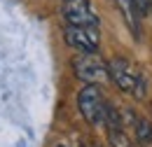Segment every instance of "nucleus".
<instances>
[{
	"mask_svg": "<svg viewBox=\"0 0 152 147\" xmlns=\"http://www.w3.org/2000/svg\"><path fill=\"white\" fill-rule=\"evenodd\" d=\"M150 9H152V0H150Z\"/></svg>",
	"mask_w": 152,
	"mask_h": 147,
	"instance_id": "8",
	"label": "nucleus"
},
{
	"mask_svg": "<svg viewBox=\"0 0 152 147\" xmlns=\"http://www.w3.org/2000/svg\"><path fill=\"white\" fill-rule=\"evenodd\" d=\"M117 7L122 12V17H124V23L131 28L133 35L138 37L140 35V17L136 12V0H117Z\"/></svg>",
	"mask_w": 152,
	"mask_h": 147,
	"instance_id": "7",
	"label": "nucleus"
},
{
	"mask_svg": "<svg viewBox=\"0 0 152 147\" xmlns=\"http://www.w3.org/2000/svg\"><path fill=\"white\" fill-rule=\"evenodd\" d=\"M73 70H75L77 79L87 82V84H98L110 79L108 73V63L96 54H80L73 58Z\"/></svg>",
	"mask_w": 152,
	"mask_h": 147,
	"instance_id": "3",
	"label": "nucleus"
},
{
	"mask_svg": "<svg viewBox=\"0 0 152 147\" xmlns=\"http://www.w3.org/2000/svg\"><path fill=\"white\" fill-rule=\"evenodd\" d=\"M122 117H124V126H129V131L133 133V138L140 145H145V143L152 140V124L145 117H140V114H136L131 110H126V114H122Z\"/></svg>",
	"mask_w": 152,
	"mask_h": 147,
	"instance_id": "6",
	"label": "nucleus"
},
{
	"mask_svg": "<svg viewBox=\"0 0 152 147\" xmlns=\"http://www.w3.org/2000/svg\"><path fill=\"white\" fill-rule=\"evenodd\" d=\"M108 73H110V79L124 93H131L133 98H138V100L145 98L148 79H145V75H143L140 68H136L126 58H113V61H108Z\"/></svg>",
	"mask_w": 152,
	"mask_h": 147,
	"instance_id": "1",
	"label": "nucleus"
},
{
	"mask_svg": "<svg viewBox=\"0 0 152 147\" xmlns=\"http://www.w3.org/2000/svg\"><path fill=\"white\" fill-rule=\"evenodd\" d=\"M61 12L68 26H91L98 28V17L91 9L89 0H61Z\"/></svg>",
	"mask_w": 152,
	"mask_h": 147,
	"instance_id": "5",
	"label": "nucleus"
},
{
	"mask_svg": "<svg viewBox=\"0 0 152 147\" xmlns=\"http://www.w3.org/2000/svg\"><path fill=\"white\" fill-rule=\"evenodd\" d=\"M58 147H66V145H58Z\"/></svg>",
	"mask_w": 152,
	"mask_h": 147,
	"instance_id": "9",
	"label": "nucleus"
},
{
	"mask_svg": "<svg viewBox=\"0 0 152 147\" xmlns=\"http://www.w3.org/2000/svg\"><path fill=\"white\" fill-rule=\"evenodd\" d=\"M108 100L103 96V89L98 84H87L77 93V108L82 112V117L91 124V126H101L105 124V112H108Z\"/></svg>",
	"mask_w": 152,
	"mask_h": 147,
	"instance_id": "2",
	"label": "nucleus"
},
{
	"mask_svg": "<svg viewBox=\"0 0 152 147\" xmlns=\"http://www.w3.org/2000/svg\"><path fill=\"white\" fill-rule=\"evenodd\" d=\"M66 42L77 49L80 54H96L98 52V44H101V35H98V28L91 26H66Z\"/></svg>",
	"mask_w": 152,
	"mask_h": 147,
	"instance_id": "4",
	"label": "nucleus"
}]
</instances>
